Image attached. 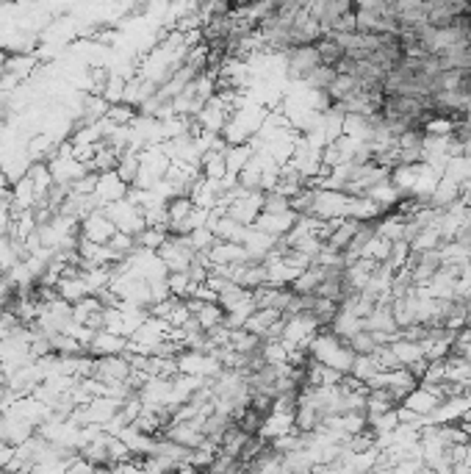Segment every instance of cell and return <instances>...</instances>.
I'll list each match as a JSON object with an SVG mask.
<instances>
[{"label": "cell", "instance_id": "6da1fadb", "mask_svg": "<svg viewBox=\"0 0 471 474\" xmlns=\"http://www.w3.org/2000/svg\"><path fill=\"white\" fill-rule=\"evenodd\" d=\"M283 58H286V73H289L291 81H305L308 75L322 64L316 45H299V48L286 50Z\"/></svg>", "mask_w": 471, "mask_h": 474}, {"label": "cell", "instance_id": "7a4b0ae2", "mask_svg": "<svg viewBox=\"0 0 471 474\" xmlns=\"http://www.w3.org/2000/svg\"><path fill=\"white\" fill-rule=\"evenodd\" d=\"M316 50H319V58H322V64H327V67H336L338 61H341V56L347 53V50L341 48L333 36H327L324 34L322 39H319V45H316Z\"/></svg>", "mask_w": 471, "mask_h": 474}]
</instances>
